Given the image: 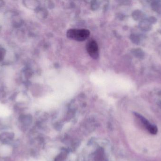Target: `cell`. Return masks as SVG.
<instances>
[{
	"instance_id": "obj_3",
	"label": "cell",
	"mask_w": 161,
	"mask_h": 161,
	"mask_svg": "<svg viewBox=\"0 0 161 161\" xmlns=\"http://www.w3.org/2000/svg\"><path fill=\"white\" fill-rule=\"evenodd\" d=\"M141 120L143 123L144 124L145 127L147 128V130L151 134H155L157 133V129L156 126L150 124V122H148L147 119L144 118L143 117H141Z\"/></svg>"
},
{
	"instance_id": "obj_4",
	"label": "cell",
	"mask_w": 161,
	"mask_h": 161,
	"mask_svg": "<svg viewBox=\"0 0 161 161\" xmlns=\"http://www.w3.org/2000/svg\"><path fill=\"white\" fill-rule=\"evenodd\" d=\"M22 21L20 17L18 15H14L12 17V24L13 27L19 28L22 25Z\"/></svg>"
},
{
	"instance_id": "obj_1",
	"label": "cell",
	"mask_w": 161,
	"mask_h": 161,
	"mask_svg": "<svg viewBox=\"0 0 161 161\" xmlns=\"http://www.w3.org/2000/svg\"><path fill=\"white\" fill-rule=\"evenodd\" d=\"M90 35V31L86 29H70L66 33L68 38L78 41L86 40Z\"/></svg>"
},
{
	"instance_id": "obj_6",
	"label": "cell",
	"mask_w": 161,
	"mask_h": 161,
	"mask_svg": "<svg viewBox=\"0 0 161 161\" xmlns=\"http://www.w3.org/2000/svg\"><path fill=\"white\" fill-rule=\"evenodd\" d=\"M4 5V2L3 1H0V7L3 6Z\"/></svg>"
},
{
	"instance_id": "obj_5",
	"label": "cell",
	"mask_w": 161,
	"mask_h": 161,
	"mask_svg": "<svg viewBox=\"0 0 161 161\" xmlns=\"http://www.w3.org/2000/svg\"><path fill=\"white\" fill-rule=\"evenodd\" d=\"M6 54V50L0 45V61L3 60Z\"/></svg>"
},
{
	"instance_id": "obj_2",
	"label": "cell",
	"mask_w": 161,
	"mask_h": 161,
	"mask_svg": "<svg viewBox=\"0 0 161 161\" xmlns=\"http://www.w3.org/2000/svg\"><path fill=\"white\" fill-rule=\"evenodd\" d=\"M87 52L92 58L97 59L99 56V47L95 41L90 40L87 44Z\"/></svg>"
}]
</instances>
